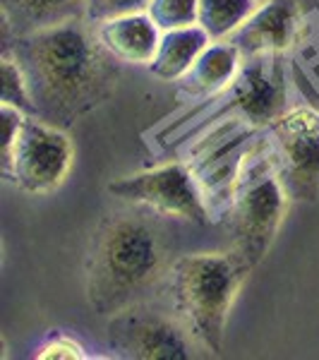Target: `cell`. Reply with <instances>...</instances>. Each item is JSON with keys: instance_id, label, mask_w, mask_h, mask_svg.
<instances>
[{"instance_id": "1", "label": "cell", "mask_w": 319, "mask_h": 360, "mask_svg": "<svg viewBox=\"0 0 319 360\" xmlns=\"http://www.w3.org/2000/svg\"><path fill=\"white\" fill-rule=\"evenodd\" d=\"M10 53L25 72L41 118H82L111 96L118 77L115 58L84 17L20 34Z\"/></svg>"}, {"instance_id": "2", "label": "cell", "mask_w": 319, "mask_h": 360, "mask_svg": "<svg viewBox=\"0 0 319 360\" xmlns=\"http://www.w3.org/2000/svg\"><path fill=\"white\" fill-rule=\"evenodd\" d=\"M164 266L159 233L142 219H106L86 255V298L98 315H115L135 303Z\"/></svg>"}, {"instance_id": "3", "label": "cell", "mask_w": 319, "mask_h": 360, "mask_svg": "<svg viewBox=\"0 0 319 360\" xmlns=\"http://www.w3.org/2000/svg\"><path fill=\"white\" fill-rule=\"evenodd\" d=\"M252 269L237 250L183 255L168 269L166 288L173 312L207 351H221L230 310Z\"/></svg>"}, {"instance_id": "4", "label": "cell", "mask_w": 319, "mask_h": 360, "mask_svg": "<svg viewBox=\"0 0 319 360\" xmlns=\"http://www.w3.org/2000/svg\"><path fill=\"white\" fill-rule=\"evenodd\" d=\"M288 202L291 197L271 166L262 132L242 156L240 171L223 212L233 236V250H237L252 266L262 262L274 245Z\"/></svg>"}, {"instance_id": "5", "label": "cell", "mask_w": 319, "mask_h": 360, "mask_svg": "<svg viewBox=\"0 0 319 360\" xmlns=\"http://www.w3.org/2000/svg\"><path fill=\"white\" fill-rule=\"evenodd\" d=\"M72 142L41 115H25L13 144L0 152V171L8 183L27 195H51L72 168Z\"/></svg>"}, {"instance_id": "6", "label": "cell", "mask_w": 319, "mask_h": 360, "mask_svg": "<svg viewBox=\"0 0 319 360\" xmlns=\"http://www.w3.org/2000/svg\"><path fill=\"white\" fill-rule=\"evenodd\" d=\"M264 147L293 202L319 197V113L312 106L286 108L264 130Z\"/></svg>"}, {"instance_id": "7", "label": "cell", "mask_w": 319, "mask_h": 360, "mask_svg": "<svg viewBox=\"0 0 319 360\" xmlns=\"http://www.w3.org/2000/svg\"><path fill=\"white\" fill-rule=\"evenodd\" d=\"M108 193L127 205L152 209L161 217L183 219L193 224L211 221L207 195L188 161L147 168L108 183Z\"/></svg>"}, {"instance_id": "8", "label": "cell", "mask_w": 319, "mask_h": 360, "mask_svg": "<svg viewBox=\"0 0 319 360\" xmlns=\"http://www.w3.org/2000/svg\"><path fill=\"white\" fill-rule=\"evenodd\" d=\"M188 329L181 319L142 305H127L111 315L108 344L120 358L137 360H185L190 358Z\"/></svg>"}, {"instance_id": "9", "label": "cell", "mask_w": 319, "mask_h": 360, "mask_svg": "<svg viewBox=\"0 0 319 360\" xmlns=\"http://www.w3.org/2000/svg\"><path fill=\"white\" fill-rule=\"evenodd\" d=\"M295 29H298V5L293 0H266L254 8L245 25L228 41L235 44L242 58L283 53L293 41Z\"/></svg>"}, {"instance_id": "10", "label": "cell", "mask_w": 319, "mask_h": 360, "mask_svg": "<svg viewBox=\"0 0 319 360\" xmlns=\"http://www.w3.org/2000/svg\"><path fill=\"white\" fill-rule=\"evenodd\" d=\"M98 41L106 46V51L115 60L127 65H144L154 60L161 44V29L147 13L123 15L94 25Z\"/></svg>"}, {"instance_id": "11", "label": "cell", "mask_w": 319, "mask_h": 360, "mask_svg": "<svg viewBox=\"0 0 319 360\" xmlns=\"http://www.w3.org/2000/svg\"><path fill=\"white\" fill-rule=\"evenodd\" d=\"M242 53L230 41H211L193 63L181 86L190 96H211L228 86L242 68Z\"/></svg>"}, {"instance_id": "12", "label": "cell", "mask_w": 319, "mask_h": 360, "mask_svg": "<svg viewBox=\"0 0 319 360\" xmlns=\"http://www.w3.org/2000/svg\"><path fill=\"white\" fill-rule=\"evenodd\" d=\"M209 44H211V39H209V34L200 25L164 32L161 34L159 51H156L154 60L149 63L147 70L156 79L181 82Z\"/></svg>"}, {"instance_id": "13", "label": "cell", "mask_w": 319, "mask_h": 360, "mask_svg": "<svg viewBox=\"0 0 319 360\" xmlns=\"http://www.w3.org/2000/svg\"><path fill=\"white\" fill-rule=\"evenodd\" d=\"M3 20L15 34H32L39 29L82 20L86 0H0Z\"/></svg>"}, {"instance_id": "14", "label": "cell", "mask_w": 319, "mask_h": 360, "mask_svg": "<svg viewBox=\"0 0 319 360\" xmlns=\"http://www.w3.org/2000/svg\"><path fill=\"white\" fill-rule=\"evenodd\" d=\"M257 5V0H200L197 25L204 29L211 41H228Z\"/></svg>"}, {"instance_id": "15", "label": "cell", "mask_w": 319, "mask_h": 360, "mask_svg": "<svg viewBox=\"0 0 319 360\" xmlns=\"http://www.w3.org/2000/svg\"><path fill=\"white\" fill-rule=\"evenodd\" d=\"M0 79H3V94H0L3 106L20 108L27 115H39L25 72H22L20 63L15 60V56L10 51H5L3 58H0Z\"/></svg>"}, {"instance_id": "16", "label": "cell", "mask_w": 319, "mask_h": 360, "mask_svg": "<svg viewBox=\"0 0 319 360\" xmlns=\"http://www.w3.org/2000/svg\"><path fill=\"white\" fill-rule=\"evenodd\" d=\"M200 0H152L147 15L156 22L161 32L197 25Z\"/></svg>"}, {"instance_id": "17", "label": "cell", "mask_w": 319, "mask_h": 360, "mask_svg": "<svg viewBox=\"0 0 319 360\" xmlns=\"http://www.w3.org/2000/svg\"><path fill=\"white\" fill-rule=\"evenodd\" d=\"M152 0H86L84 20L91 25H101L113 17L123 15H135V13H147Z\"/></svg>"}, {"instance_id": "18", "label": "cell", "mask_w": 319, "mask_h": 360, "mask_svg": "<svg viewBox=\"0 0 319 360\" xmlns=\"http://www.w3.org/2000/svg\"><path fill=\"white\" fill-rule=\"evenodd\" d=\"M34 358L41 360H79L86 358L84 346L79 341H74L67 334H53L51 339H46L41 346L37 348Z\"/></svg>"}, {"instance_id": "19", "label": "cell", "mask_w": 319, "mask_h": 360, "mask_svg": "<svg viewBox=\"0 0 319 360\" xmlns=\"http://www.w3.org/2000/svg\"><path fill=\"white\" fill-rule=\"evenodd\" d=\"M257 3H266V0H257Z\"/></svg>"}]
</instances>
